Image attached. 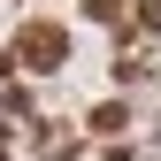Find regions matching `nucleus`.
I'll list each match as a JSON object with an SVG mask.
<instances>
[{"label":"nucleus","mask_w":161,"mask_h":161,"mask_svg":"<svg viewBox=\"0 0 161 161\" xmlns=\"http://www.w3.org/2000/svg\"><path fill=\"white\" fill-rule=\"evenodd\" d=\"M23 62H62V31H23Z\"/></svg>","instance_id":"nucleus-1"}]
</instances>
